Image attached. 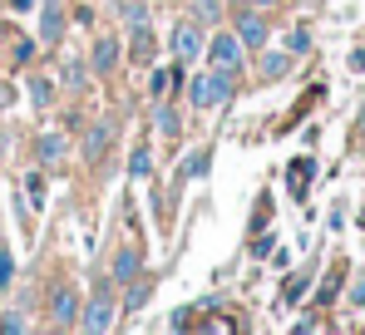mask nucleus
Masks as SVG:
<instances>
[{
	"instance_id": "obj_1",
	"label": "nucleus",
	"mask_w": 365,
	"mask_h": 335,
	"mask_svg": "<svg viewBox=\"0 0 365 335\" xmlns=\"http://www.w3.org/2000/svg\"><path fill=\"white\" fill-rule=\"evenodd\" d=\"M232 84H237V74H222V69L197 74V79L187 84V104H192V109H217V104L232 99Z\"/></svg>"
},
{
	"instance_id": "obj_2",
	"label": "nucleus",
	"mask_w": 365,
	"mask_h": 335,
	"mask_svg": "<svg viewBox=\"0 0 365 335\" xmlns=\"http://www.w3.org/2000/svg\"><path fill=\"white\" fill-rule=\"evenodd\" d=\"M207 55H212V69H222V74H242V40H237V35H217Z\"/></svg>"
},
{
	"instance_id": "obj_3",
	"label": "nucleus",
	"mask_w": 365,
	"mask_h": 335,
	"mask_svg": "<svg viewBox=\"0 0 365 335\" xmlns=\"http://www.w3.org/2000/svg\"><path fill=\"white\" fill-rule=\"evenodd\" d=\"M232 35L242 40V50H262L272 30H267V20H262L257 10H237V25H232Z\"/></svg>"
},
{
	"instance_id": "obj_4",
	"label": "nucleus",
	"mask_w": 365,
	"mask_h": 335,
	"mask_svg": "<svg viewBox=\"0 0 365 335\" xmlns=\"http://www.w3.org/2000/svg\"><path fill=\"white\" fill-rule=\"evenodd\" d=\"M79 291L74 286H55V296H50V316H55V326H79Z\"/></svg>"
},
{
	"instance_id": "obj_5",
	"label": "nucleus",
	"mask_w": 365,
	"mask_h": 335,
	"mask_svg": "<svg viewBox=\"0 0 365 335\" xmlns=\"http://www.w3.org/2000/svg\"><path fill=\"white\" fill-rule=\"evenodd\" d=\"M109 277L119 281V286H128V281H133V277H143V252H138L133 242L114 252V262H109Z\"/></svg>"
},
{
	"instance_id": "obj_6",
	"label": "nucleus",
	"mask_w": 365,
	"mask_h": 335,
	"mask_svg": "<svg viewBox=\"0 0 365 335\" xmlns=\"http://www.w3.org/2000/svg\"><path fill=\"white\" fill-rule=\"evenodd\" d=\"M79 326H84V331H109V326H114V301H109V291H99V296L89 301V311H79Z\"/></svg>"
},
{
	"instance_id": "obj_7",
	"label": "nucleus",
	"mask_w": 365,
	"mask_h": 335,
	"mask_svg": "<svg viewBox=\"0 0 365 335\" xmlns=\"http://www.w3.org/2000/svg\"><path fill=\"white\" fill-rule=\"evenodd\" d=\"M311 177H316V158H311V153H302L297 163L287 168V187H292V197H297V202H306V187H311Z\"/></svg>"
},
{
	"instance_id": "obj_8",
	"label": "nucleus",
	"mask_w": 365,
	"mask_h": 335,
	"mask_svg": "<svg viewBox=\"0 0 365 335\" xmlns=\"http://www.w3.org/2000/svg\"><path fill=\"white\" fill-rule=\"evenodd\" d=\"M109 143H114V123H94V128L84 133V158L99 163V158L109 153Z\"/></svg>"
},
{
	"instance_id": "obj_9",
	"label": "nucleus",
	"mask_w": 365,
	"mask_h": 335,
	"mask_svg": "<svg viewBox=\"0 0 365 335\" xmlns=\"http://www.w3.org/2000/svg\"><path fill=\"white\" fill-rule=\"evenodd\" d=\"M114 69H119V40L99 35L94 40V74H114Z\"/></svg>"
},
{
	"instance_id": "obj_10",
	"label": "nucleus",
	"mask_w": 365,
	"mask_h": 335,
	"mask_svg": "<svg viewBox=\"0 0 365 335\" xmlns=\"http://www.w3.org/2000/svg\"><path fill=\"white\" fill-rule=\"evenodd\" d=\"M173 45H178L182 59H197V55H202V35H197V25H192V20H182L178 30H173Z\"/></svg>"
},
{
	"instance_id": "obj_11",
	"label": "nucleus",
	"mask_w": 365,
	"mask_h": 335,
	"mask_svg": "<svg viewBox=\"0 0 365 335\" xmlns=\"http://www.w3.org/2000/svg\"><path fill=\"white\" fill-rule=\"evenodd\" d=\"M207 168H212V153H207V148H197V153H187V158H182V168H178V177H173V182H192V177H207Z\"/></svg>"
},
{
	"instance_id": "obj_12",
	"label": "nucleus",
	"mask_w": 365,
	"mask_h": 335,
	"mask_svg": "<svg viewBox=\"0 0 365 335\" xmlns=\"http://www.w3.org/2000/svg\"><path fill=\"white\" fill-rule=\"evenodd\" d=\"M128 35H133V40H128V55H133V64H148V59H153V30H148V25H133Z\"/></svg>"
},
{
	"instance_id": "obj_13",
	"label": "nucleus",
	"mask_w": 365,
	"mask_h": 335,
	"mask_svg": "<svg viewBox=\"0 0 365 335\" xmlns=\"http://www.w3.org/2000/svg\"><path fill=\"white\" fill-rule=\"evenodd\" d=\"M60 35H64V10H60V5H45V10H40V40L55 45Z\"/></svg>"
},
{
	"instance_id": "obj_14",
	"label": "nucleus",
	"mask_w": 365,
	"mask_h": 335,
	"mask_svg": "<svg viewBox=\"0 0 365 335\" xmlns=\"http://www.w3.org/2000/svg\"><path fill=\"white\" fill-rule=\"evenodd\" d=\"M148 296H153V281H128V291H123V316H133V311H143L148 306Z\"/></svg>"
},
{
	"instance_id": "obj_15",
	"label": "nucleus",
	"mask_w": 365,
	"mask_h": 335,
	"mask_svg": "<svg viewBox=\"0 0 365 335\" xmlns=\"http://www.w3.org/2000/svg\"><path fill=\"white\" fill-rule=\"evenodd\" d=\"M178 79H182V64H163V69H153V84H148V94H153V99H163L168 89H178Z\"/></svg>"
},
{
	"instance_id": "obj_16",
	"label": "nucleus",
	"mask_w": 365,
	"mask_h": 335,
	"mask_svg": "<svg viewBox=\"0 0 365 335\" xmlns=\"http://www.w3.org/2000/svg\"><path fill=\"white\" fill-rule=\"evenodd\" d=\"M35 153H40V163H60L64 158V133H40V138H35Z\"/></svg>"
},
{
	"instance_id": "obj_17",
	"label": "nucleus",
	"mask_w": 365,
	"mask_h": 335,
	"mask_svg": "<svg viewBox=\"0 0 365 335\" xmlns=\"http://www.w3.org/2000/svg\"><path fill=\"white\" fill-rule=\"evenodd\" d=\"M114 10H119V20L133 30V25H148V5L143 0H114Z\"/></svg>"
},
{
	"instance_id": "obj_18",
	"label": "nucleus",
	"mask_w": 365,
	"mask_h": 335,
	"mask_svg": "<svg viewBox=\"0 0 365 335\" xmlns=\"http://www.w3.org/2000/svg\"><path fill=\"white\" fill-rule=\"evenodd\" d=\"M153 123H158V133H163V138H178V133H182V118H178V109H173V104H158Z\"/></svg>"
},
{
	"instance_id": "obj_19",
	"label": "nucleus",
	"mask_w": 365,
	"mask_h": 335,
	"mask_svg": "<svg viewBox=\"0 0 365 335\" xmlns=\"http://www.w3.org/2000/svg\"><path fill=\"white\" fill-rule=\"evenodd\" d=\"M257 69H262V79L272 84V79H282V74L292 69V55H277V50H272V55H262V64H257Z\"/></svg>"
},
{
	"instance_id": "obj_20",
	"label": "nucleus",
	"mask_w": 365,
	"mask_h": 335,
	"mask_svg": "<svg viewBox=\"0 0 365 335\" xmlns=\"http://www.w3.org/2000/svg\"><path fill=\"white\" fill-rule=\"evenodd\" d=\"M222 20V0H192V25H217Z\"/></svg>"
},
{
	"instance_id": "obj_21",
	"label": "nucleus",
	"mask_w": 365,
	"mask_h": 335,
	"mask_svg": "<svg viewBox=\"0 0 365 335\" xmlns=\"http://www.w3.org/2000/svg\"><path fill=\"white\" fill-rule=\"evenodd\" d=\"M25 192H30V207H45V172H30L25 177Z\"/></svg>"
},
{
	"instance_id": "obj_22",
	"label": "nucleus",
	"mask_w": 365,
	"mask_h": 335,
	"mask_svg": "<svg viewBox=\"0 0 365 335\" xmlns=\"http://www.w3.org/2000/svg\"><path fill=\"white\" fill-rule=\"evenodd\" d=\"M311 50V30H292L287 35V55H306Z\"/></svg>"
},
{
	"instance_id": "obj_23",
	"label": "nucleus",
	"mask_w": 365,
	"mask_h": 335,
	"mask_svg": "<svg viewBox=\"0 0 365 335\" xmlns=\"http://www.w3.org/2000/svg\"><path fill=\"white\" fill-rule=\"evenodd\" d=\"M128 172H133V177H148V172H153V158H148V148H133V163H128Z\"/></svg>"
},
{
	"instance_id": "obj_24",
	"label": "nucleus",
	"mask_w": 365,
	"mask_h": 335,
	"mask_svg": "<svg viewBox=\"0 0 365 335\" xmlns=\"http://www.w3.org/2000/svg\"><path fill=\"white\" fill-rule=\"evenodd\" d=\"M50 94H55L50 79H30V99H35V104H50Z\"/></svg>"
},
{
	"instance_id": "obj_25",
	"label": "nucleus",
	"mask_w": 365,
	"mask_h": 335,
	"mask_svg": "<svg viewBox=\"0 0 365 335\" xmlns=\"http://www.w3.org/2000/svg\"><path fill=\"white\" fill-rule=\"evenodd\" d=\"M272 247H277L272 232H257V237H252V257H272Z\"/></svg>"
},
{
	"instance_id": "obj_26",
	"label": "nucleus",
	"mask_w": 365,
	"mask_h": 335,
	"mask_svg": "<svg viewBox=\"0 0 365 335\" xmlns=\"http://www.w3.org/2000/svg\"><path fill=\"white\" fill-rule=\"evenodd\" d=\"M64 84H69V89H79V84H84V64H79V59H69V64H64Z\"/></svg>"
},
{
	"instance_id": "obj_27",
	"label": "nucleus",
	"mask_w": 365,
	"mask_h": 335,
	"mask_svg": "<svg viewBox=\"0 0 365 335\" xmlns=\"http://www.w3.org/2000/svg\"><path fill=\"white\" fill-rule=\"evenodd\" d=\"M306 286H311V277H306V272H302V277H292V281H287V301H297Z\"/></svg>"
},
{
	"instance_id": "obj_28",
	"label": "nucleus",
	"mask_w": 365,
	"mask_h": 335,
	"mask_svg": "<svg viewBox=\"0 0 365 335\" xmlns=\"http://www.w3.org/2000/svg\"><path fill=\"white\" fill-rule=\"evenodd\" d=\"M15 281V262H10V252H0V286H10Z\"/></svg>"
},
{
	"instance_id": "obj_29",
	"label": "nucleus",
	"mask_w": 365,
	"mask_h": 335,
	"mask_svg": "<svg viewBox=\"0 0 365 335\" xmlns=\"http://www.w3.org/2000/svg\"><path fill=\"white\" fill-rule=\"evenodd\" d=\"M0 331H25V316H0Z\"/></svg>"
},
{
	"instance_id": "obj_30",
	"label": "nucleus",
	"mask_w": 365,
	"mask_h": 335,
	"mask_svg": "<svg viewBox=\"0 0 365 335\" xmlns=\"http://www.w3.org/2000/svg\"><path fill=\"white\" fill-rule=\"evenodd\" d=\"M351 69H356V74L365 69V50H356V55H351Z\"/></svg>"
},
{
	"instance_id": "obj_31",
	"label": "nucleus",
	"mask_w": 365,
	"mask_h": 335,
	"mask_svg": "<svg viewBox=\"0 0 365 335\" xmlns=\"http://www.w3.org/2000/svg\"><path fill=\"white\" fill-rule=\"evenodd\" d=\"M10 99H15V94H10V84H0V109H5Z\"/></svg>"
},
{
	"instance_id": "obj_32",
	"label": "nucleus",
	"mask_w": 365,
	"mask_h": 335,
	"mask_svg": "<svg viewBox=\"0 0 365 335\" xmlns=\"http://www.w3.org/2000/svg\"><path fill=\"white\" fill-rule=\"evenodd\" d=\"M5 5H10V10H30L35 0H5Z\"/></svg>"
},
{
	"instance_id": "obj_33",
	"label": "nucleus",
	"mask_w": 365,
	"mask_h": 335,
	"mask_svg": "<svg viewBox=\"0 0 365 335\" xmlns=\"http://www.w3.org/2000/svg\"><path fill=\"white\" fill-rule=\"evenodd\" d=\"M252 5H277V0H252Z\"/></svg>"
},
{
	"instance_id": "obj_34",
	"label": "nucleus",
	"mask_w": 365,
	"mask_h": 335,
	"mask_svg": "<svg viewBox=\"0 0 365 335\" xmlns=\"http://www.w3.org/2000/svg\"><path fill=\"white\" fill-rule=\"evenodd\" d=\"M45 5H60V0H45Z\"/></svg>"
},
{
	"instance_id": "obj_35",
	"label": "nucleus",
	"mask_w": 365,
	"mask_h": 335,
	"mask_svg": "<svg viewBox=\"0 0 365 335\" xmlns=\"http://www.w3.org/2000/svg\"><path fill=\"white\" fill-rule=\"evenodd\" d=\"M361 153H365V143H361Z\"/></svg>"
}]
</instances>
